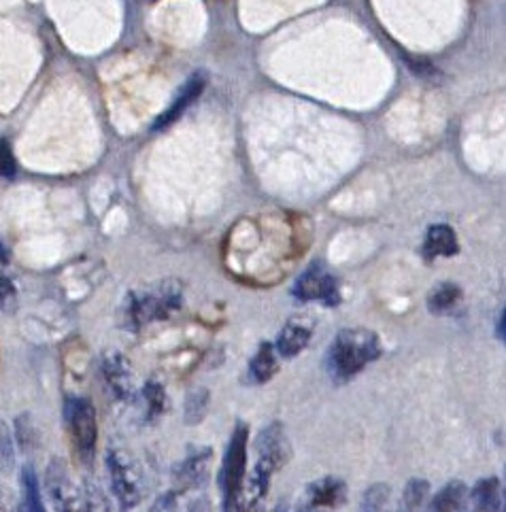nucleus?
Segmentation results:
<instances>
[{"instance_id": "obj_1", "label": "nucleus", "mask_w": 506, "mask_h": 512, "mask_svg": "<svg viewBox=\"0 0 506 512\" xmlns=\"http://www.w3.org/2000/svg\"><path fill=\"white\" fill-rule=\"evenodd\" d=\"M383 347L381 338L366 328H345L334 336L326 353L330 377L339 383L351 381L368 364L379 360Z\"/></svg>"}, {"instance_id": "obj_2", "label": "nucleus", "mask_w": 506, "mask_h": 512, "mask_svg": "<svg viewBox=\"0 0 506 512\" xmlns=\"http://www.w3.org/2000/svg\"><path fill=\"white\" fill-rule=\"evenodd\" d=\"M256 451L258 464L253 468L249 481V504H256L260 498H264L271 476L288 464L292 457L290 442L288 436H285V430L281 428V423H271L260 432L256 440Z\"/></svg>"}, {"instance_id": "obj_3", "label": "nucleus", "mask_w": 506, "mask_h": 512, "mask_svg": "<svg viewBox=\"0 0 506 512\" xmlns=\"http://www.w3.org/2000/svg\"><path fill=\"white\" fill-rule=\"evenodd\" d=\"M107 470L111 491L120 508L130 510L137 506L143 498V474L134 457L120 447H113L107 453Z\"/></svg>"}, {"instance_id": "obj_4", "label": "nucleus", "mask_w": 506, "mask_h": 512, "mask_svg": "<svg viewBox=\"0 0 506 512\" xmlns=\"http://www.w3.org/2000/svg\"><path fill=\"white\" fill-rule=\"evenodd\" d=\"M64 421L77 457L83 464H92L98 440L94 404L88 398H69L64 404Z\"/></svg>"}, {"instance_id": "obj_5", "label": "nucleus", "mask_w": 506, "mask_h": 512, "mask_svg": "<svg viewBox=\"0 0 506 512\" xmlns=\"http://www.w3.org/2000/svg\"><path fill=\"white\" fill-rule=\"evenodd\" d=\"M247 436L249 430L245 423H236V428L230 436L228 449L224 455L222 468V491H224V510L232 512L236 502H239L245 483V468H247Z\"/></svg>"}, {"instance_id": "obj_6", "label": "nucleus", "mask_w": 506, "mask_h": 512, "mask_svg": "<svg viewBox=\"0 0 506 512\" xmlns=\"http://www.w3.org/2000/svg\"><path fill=\"white\" fill-rule=\"evenodd\" d=\"M181 289L175 283H162L158 289L141 296H130L128 319L134 326L141 328L145 323L166 319L171 313L179 311Z\"/></svg>"}, {"instance_id": "obj_7", "label": "nucleus", "mask_w": 506, "mask_h": 512, "mask_svg": "<svg viewBox=\"0 0 506 512\" xmlns=\"http://www.w3.org/2000/svg\"><path fill=\"white\" fill-rule=\"evenodd\" d=\"M45 487L54 512H86L83 493L71 479V472L62 459H54L45 470Z\"/></svg>"}, {"instance_id": "obj_8", "label": "nucleus", "mask_w": 506, "mask_h": 512, "mask_svg": "<svg viewBox=\"0 0 506 512\" xmlns=\"http://www.w3.org/2000/svg\"><path fill=\"white\" fill-rule=\"evenodd\" d=\"M292 294L302 302H324L326 306H336L341 302L336 279L322 262H315L302 272Z\"/></svg>"}, {"instance_id": "obj_9", "label": "nucleus", "mask_w": 506, "mask_h": 512, "mask_svg": "<svg viewBox=\"0 0 506 512\" xmlns=\"http://www.w3.org/2000/svg\"><path fill=\"white\" fill-rule=\"evenodd\" d=\"M313 332H315V319L311 315L290 317L277 336V343H275L277 355L285 357V360H292V357L300 355L307 349Z\"/></svg>"}, {"instance_id": "obj_10", "label": "nucleus", "mask_w": 506, "mask_h": 512, "mask_svg": "<svg viewBox=\"0 0 506 512\" xmlns=\"http://www.w3.org/2000/svg\"><path fill=\"white\" fill-rule=\"evenodd\" d=\"M347 500V483L339 476H324L311 483L305 491V502L302 506L313 512H324L339 508Z\"/></svg>"}, {"instance_id": "obj_11", "label": "nucleus", "mask_w": 506, "mask_h": 512, "mask_svg": "<svg viewBox=\"0 0 506 512\" xmlns=\"http://www.w3.org/2000/svg\"><path fill=\"white\" fill-rule=\"evenodd\" d=\"M211 459L213 451L211 449H194L190 455L183 459L179 466L173 470V479L175 487L179 491H190L200 485H205L209 479V470H211Z\"/></svg>"}, {"instance_id": "obj_12", "label": "nucleus", "mask_w": 506, "mask_h": 512, "mask_svg": "<svg viewBox=\"0 0 506 512\" xmlns=\"http://www.w3.org/2000/svg\"><path fill=\"white\" fill-rule=\"evenodd\" d=\"M103 372H105V381L111 387L113 394L122 400L132 398L134 383H132V372L128 362L120 353H109L105 355L103 362Z\"/></svg>"}, {"instance_id": "obj_13", "label": "nucleus", "mask_w": 506, "mask_h": 512, "mask_svg": "<svg viewBox=\"0 0 506 512\" xmlns=\"http://www.w3.org/2000/svg\"><path fill=\"white\" fill-rule=\"evenodd\" d=\"M460 251L458 245V234H455L453 228L445 224H436L428 230L426 241H424V255L426 260H436V258H451Z\"/></svg>"}, {"instance_id": "obj_14", "label": "nucleus", "mask_w": 506, "mask_h": 512, "mask_svg": "<svg viewBox=\"0 0 506 512\" xmlns=\"http://www.w3.org/2000/svg\"><path fill=\"white\" fill-rule=\"evenodd\" d=\"M277 370H279V362H277L275 347L271 343H262L249 362L247 381L253 385H262L266 381H271L277 374Z\"/></svg>"}, {"instance_id": "obj_15", "label": "nucleus", "mask_w": 506, "mask_h": 512, "mask_svg": "<svg viewBox=\"0 0 506 512\" xmlns=\"http://www.w3.org/2000/svg\"><path fill=\"white\" fill-rule=\"evenodd\" d=\"M202 88H205V79H202L200 75H194L188 83L183 85V90H181V94L175 98V102L171 105V109H168L162 117H158V122L154 124V130H162V128H166V126H171L175 119L188 109L192 102L200 96V92H202Z\"/></svg>"}, {"instance_id": "obj_16", "label": "nucleus", "mask_w": 506, "mask_h": 512, "mask_svg": "<svg viewBox=\"0 0 506 512\" xmlns=\"http://www.w3.org/2000/svg\"><path fill=\"white\" fill-rule=\"evenodd\" d=\"M460 302H462L460 285L445 281V283L434 285V289L428 296V309L434 315H449L458 309Z\"/></svg>"}, {"instance_id": "obj_17", "label": "nucleus", "mask_w": 506, "mask_h": 512, "mask_svg": "<svg viewBox=\"0 0 506 512\" xmlns=\"http://www.w3.org/2000/svg\"><path fill=\"white\" fill-rule=\"evenodd\" d=\"M472 500H475V506L479 512H502V483L498 479H485L479 481L475 491H472Z\"/></svg>"}, {"instance_id": "obj_18", "label": "nucleus", "mask_w": 506, "mask_h": 512, "mask_svg": "<svg viewBox=\"0 0 506 512\" xmlns=\"http://www.w3.org/2000/svg\"><path fill=\"white\" fill-rule=\"evenodd\" d=\"M15 512H45V504L41 498V485L35 470L24 466L22 470V500Z\"/></svg>"}, {"instance_id": "obj_19", "label": "nucleus", "mask_w": 506, "mask_h": 512, "mask_svg": "<svg viewBox=\"0 0 506 512\" xmlns=\"http://www.w3.org/2000/svg\"><path fill=\"white\" fill-rule=\"evenodd\" d=\"M464 500H466V485L460 481H451L436 493L430 512H462Z\"/></svg>"}, {"instance_id": "obj_20", "label": "nucleus", "mask_w": 506, "mask_h": 512, "mask_svg": "<svg viewBox=\"0 0 506 512\" xmlns=\"http://www.w3.org/2000/svg\"><path fill=\"white\" fill-rule=\"evenodd\" d=\"M207 408H209V391L205 387L190 391L188 400H185V423L198 425L207 417Z\"/></svg>"}, {"instance_id": "obj_21", "label": "nucleus", "mask_w": 506, "mask_h": 512, "mask_svg": "<svg viewBox=\"0 0 506 512\" xmlns=\"http://www.w3.org/2000/svg\"><path fill=\"white\" fill-rule=\"evenodd\" d=\"M426 493H428V483L421 479H413L402 493L398 512H417L426 500Z\"/></svg>"}, {"instance_id": "obj_22", "label": "nucleus", "mask_w": 506, "mask_h": 512, "mask_svg": "<svg viewBox=\"0 0 506 512\" xmlns=\"http://www.w3.org/2000/svg\"><path fill=\"white\" fill-rule=\"evenodd\" d=\"M390 487L383 485V483H377L370 487L364 498H362V510L364 512H387L390 510Z\"/></svg>"}, {"instance_id": "obj_23", "label": "nucleus", "mask_w": 506, "mask_h": 512, "mask_svg": "<svg viewBox=\"0 0 506 512\" xmlns=\"http://www.w3.org/2000/svg\"><path fill=\"white\" fill-rule=\"evenodd\" d=\"M13 434L9 425L0 419V472L5 476L13 474L15 468V445H13Z\"/></svg>"}, {"instance_id": "obj_24", "label": "nucleus", "mask_w": 506, "mask_h": 512, "mask_svg": "<svg viewBox=\"0 0 506 512\" xmlns=\"http://www.w3.org/2000/svg\"><path fill=\"white\" fill-rule=\"evenodd\" d=\"M143 396H145L147 406H149L147 419L162 417V413L166 411V406H168V398L164 394V387L160 383H156V381H149L145 391H143Z\"/></svg>"}, {"instance_id": "obj_25", "label": "nucleus", "mask_w": 506, "mask_h": 512, "mask_svg": "<svg viewBox=\"0 0 506 512\" xmlns=\"http://www.w3.org/2000/svg\"><path fill=\"white\" fill-rule=\"evenodd\" d=\"M18 309V289L7 272L0 268V313H13Z\"/></svg>"}, {"instance_id": "obj_26", "label": "nucleus", "mask_w": 506, "mask_h": 512, "mask_svg": "<svg viewBox=\"0 0 506 512\" xmlns=\"http://www.w3.org/2000/svg\"><path fill=\"white\" fill-rule=\"evenodd\" d=\"M83 502H86V512H113L105 491L98 485H92V483L86 485V491H83Z\"/></svg>"}, {"instance_id": "obj_27", "label": "nucleus", "mask_w": 506, "mask_h": 512, "mask_svg": "<svg viewBox=\"0 0 506 512\" xmlns=\"http://www.w3.org/2000/svg\"><path fill=\"white\" fill-rule=\"evenodd\" d=\"M15 440H18V445L28 451L32 445H35V425H32L30 417L28 415H22L18 417V421H15Z\"/></svg>"}, {"instance_id": "obj_28", "label": "nucleus", "mask_w": 506, "mask_h": 512, "mask_svg": "<svg viewBox=\"0 0 506 512\" xmlns=\"http://www.w3.org/2000/svg\"><path fill=\"white\" fill-rule=\"evenodd\" d=\"M18 170V162L13 158V151L7 141H0V177H13Z\"/></svg>"}, {"instance_id": "obj_29", "label": "nucleus", "mask_w": 506, "mask_h": 512, "mask_svg": "<svg viewBox=\"0 0 506 512\" xmlns=\"http://www.w3.org/2000/svg\"><path fill=\"white\" fill-rule=\"evenodd\" d=\"M0 512H7V493L3 485H0Z\"/></svg>"}, {"instance_id": "obj_30", "label": "nucleus", "mask_w": 506, "mask_h": 512, "mask_svg": "<svg viewBox=\"0 0 506 512\" xmlns=\"http://www.w3.org/2000/svg\"><path fill=\"white\" fill-rule=\"evenodd\" d=\"M9 260V253H7V247L3 245V241H0V264H5Z\"/></svg>"}, {"instance_id": "obj_31", "label": "nucleus", "mask_w": 506, "mask_h": 512, "mask_svg": "<svg viewBox=\"0 0 506 512\" xmlns=\"http://www.w3.org/2000/svg\"><path fill=\"white\" fill-rule=\"evenodd\" d=\"M498 336L500 340H504V311L500 313V319H498Z\"/></svg>"}, {"instance_id": "obj_32", "label": "nucleus", "mask_w": 506, "mask_h": 512, "mask_svg": "<svg viewBox=\"0 0 506 512\" xmlns=\"http://www.w3.org/2000/svg\"><path fill=\"white\" fill-rule=\"evenodd\" d=\"M277 512H285V508H277Z\"/></svg>"}]
</instances>
